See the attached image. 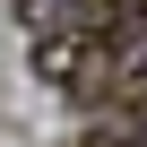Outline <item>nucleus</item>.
I'll use <instances>...</instances> for the list:
<instances>
[{"label": "nucleus", "mask_w": 147, "mask_h": 147, "mask_svg": "<svg viewBox=\"0 0 147 147\" xmlns=\"http://www.w3.org/2000/svg\"><path fill=\"white\" fill-rule=\"evenodd\" d=\"M130 18H138L130 0H61V18L35 26V78L78 95V104H95V78H104L113 43L130 35Z\"/></svg>", "instance_id": "nucleus-1"}, {"label": "nucleus", "mask_w": 147, "mask_h": 147, "mask_svg": "<svg viewBox=\"0 0 147 147\" xmlns=\"http://www.w3.org/2000/svg\"><path fill=\"white\" fill-rule=\"evenodd\" d=\"M95 113H104L121 138H138V130H147V18H130V35L113 43L104 78H95Z\"/></svg>", "instance_id": "nucleus-2"}, {"label": "nucleus", "mask_w": 147, "mask_h": 147, "mask_svg": "<svg viewBox=\"0 0 147 147\" xmlns=\"http://www.w3.org/2000/svg\"><path fill=\"white\" fill-rule=\"evenodd\" d=\"M18 18H26V26H52V18H61V0H18Z\"/></svg>", "instance_id": "nucleus-3"}, {"label": "nucleus", "mask_w": 147, "mask_h": 147, "mask_svg": "<svg viewBox=\"0 0 147 147\" xmlns=\"http://www.w3.org/2000/svg\"><path fill=\"white\" fill-rule=\"evenodd\" d=\"M78 147H138V138H121V130H95V138H78Z\"/></svg>", "instance_id": "nucleus-4"}, {"label": "nucleus", "mask_w": 147, "mask_h": 147, "mask_svg": "<svg viewBox=\"0 0 147 147\" xmlns=\"http://www.w3.org/2000/svg\"><path fill=\"white\" fill-rule=\"evenodd\" d=\"M130 9H138V18H147V0H130Z\"/></svg>", "instance_id": "nucleus-5"}]
</instances>
